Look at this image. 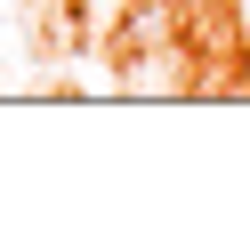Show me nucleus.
Here are the masks:
<instances>
[{
	"instance_id": "1",
	"label": "nucleus",
	"mask_w": 250,
	"mask_h": 234,
	"mask_svg": "<svg viewBox=\"0 0 250 234\" xmlns=\"http://www.w3.org/2000/svg\"><path fill=\"white\" fill-rule=\"evenodd\" d=\"M178 8H202V0H178Z\"/></svg>"
}]
</instances>
